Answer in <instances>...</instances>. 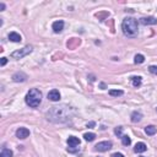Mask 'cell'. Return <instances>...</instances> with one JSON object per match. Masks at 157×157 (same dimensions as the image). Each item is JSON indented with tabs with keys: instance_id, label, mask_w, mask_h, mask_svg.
I'll use <instances>...</instances> for the list:
<instances>
[{
	"instance_id": "cell-1",
	"label": "cell",
	"mask_w": 157,
	"mask_h": 157,
	"mask_svg": "<svg viewBox=\"0 0 157 157\" xmlns=\"http://www.w3.org/2000/svg\"><path fill=\"white\" fill-rule=\"evenodd\" d=\"M72 116H74V109L66 104L52 107L47 112V119L53 123H67L72 119Z\"/></svg>"
},
{
	"instance_id": "cell-2",
	"label": "cell",
	"mask_w": 157,
	"mask_h": 157,
	"mask_svg": "<svg viewBox=\"0 0 157 157\" xmlns=\"http://www.w3.org/2000/svg\"><path fill=\"white\" fill-rule=\"evenodd\" d=\"M123 33L128 37H135L138 34V21L134 17H127L122 23Z\"/></svg>"
},
{
	"instance_id": "cell-3",
	"label": "cell",
	"mask_w": 157,
	"mask_h": 157,
	"mask_svg": "<svg viewBox=\"0 0 157 157\" xmlns=\"http://www.w3.org/2000/svg\"><path fill=\"white\" fill-rule=\"evenodd\" d=\"M26 103L28 104L30 107L32 108H37L41 102H42V93L37 88H31V90L27 92V95L25 97Z\"/></svg>"
},
{
	"instance_id": "cell-4",
	"label": "cell",
	"mask_w": 157,
	"mask_h": 157,
	"mask_svg": "<svg viewBox=\"0 0 157 157\" xmlns=\"http://www.w3.org/2000/svg\"><path fill=\"white\" fill-rule=\"evenodd\" d=\"M32 50H33V47L32 45H26L23 47V48H21V49H17V50H15L14 53H11V56L14 59H22L23 56L26 55H28L32 53Z\"/></svg>"
},
{
	"instance_id": "cell-5",
	"label": "cell",
	"mask_w": 157,
	"mask_h": 157,
	"mask_svg": "<svg viewBox=\"0 0 157 157\" xmlns=\"http://www.w3.org/2000/svg\"><path fill=\"white\" fill-rule=\"evenodd\" d=\"M112 143L111 141H101V143H98L95 147L97 151H99V152H106V151L111 150L112 149Z\"/></svg>"
},
{
	"instance_id": "cell-6",
	"label": "cell",
	"mask_w": 157,
	"mask_h": 157,
	"mask_svg": "<svg viewBox=\"0 0 157 157\" xmlns=\"http://www.w3.org/2000/svg\"><path fill=\"white\" fill-rule=\"evenodd\" d=\"M30 136V130L27 128H19L16 130V138L19 139H26Z\"/></svg>"
},
{
	"instance_id": "cell-7",
	"label": "cell",
	"mask_w": 157,
	"mask_h": 157,
	"mask_svg": "<svg viewBox=\"0 0 157 157\" xmlns=\"http://www.w3.org/2000/svg\"><path fill=\"white\" fill-rule=\"evenodd\" d=\"M48 99H49V101H52V102H58L59 99H60V93H59V91H58V90H52V91H49V93H48Z\"/></svg>"
},
{
	"instance_id": "cell-8",
	"label": "cell",
	"mask_w": 157,
	"mask_h": 157,
	"mask_svg": "<svg viewBox=\"0 0 157 157\" xmlns=\"http://www.w3.org/2000/svg\"><path fill=\"white\" fill-rule=\"evenodd\" d=\"M52 28H53V31L55 33H60L63 28H64V22H63L61 20L59 21H55V22H53V26H52Z\"/></svg>"
},
{
	"instance_id": "cell-9",
	"label": "cell",
	"mask_w": 157,
	"mask_h": 157,
	"mask_svg": "<svg viewBox=\"0 0 157 157\" xmlns=\"http://www.w3.org/2000/svg\"><path fill=\"white\" fill-rule=\"evenodd\" d=\"M26 78H27V75L23 74V72H16V74L12 75V80L15 82H23L26 81Z\"/></svg>"
},
{
	"instance_id": "cell-10",
	"label": "cell",
	"mask_w": 157,
	"mask_h": 157,
	"mask_svg": "<svg viewBox=\"0 0 157 157\" xmlns=\"http://www.w3.org/2000/svg\"><path fill=\"white\" fill-rule=\"evenodd\" d=\"M146 150H147V146H146V144H144V143H138L134 147V151L136 154H143Z\"/></svg>"
},
{
	"instance_id": "cell-11",
	"label": "cell",
	"mask_w": 157,
	"mask_h": 157,
	"mask_svg": "<svg viewBox=\"0 0 157 157\" xmlns=\"http://www.w3.org/2000/svg\"><path fill=\"white\" fill-rule=\"evenodd\" d=\"M140 22L143 25H156L157 23V19L150 16V17H143L140 19Z\"/></svg>"
},
{
	"instance_id": "cell-12",
	"label": "cell",
	"mask_w": 157,
	"mask_h": 157,
	"mask_svg": "<svg viewBox=\"0 0 157 157\" xmlns=\"http://www.w3.org/2000/svg\"><path fill=\"white\" fill-rule=\"evenodd\" d=\"M132 122L133 123H139L141 119H143V113L141 112H138V111H135V112H133L132 113Z\"/></svg>"
},
{
	"instance_id": "cell-13",
	"label": "cell",
	"mask_w": 157,
	"mask_h": 157,
	"mask_svg": "<svg viewBox=\"0 0 157 157\" xmlns=\"http://www.w3.org/2000/svg\"><path fill=\"white\" fill-rule=\"evenodd\" d=\"M66 141H67V145L69 146H78L80 145V139L76 136H69Z\"/></svg>"
},
{
	"instance_id": "cell-14",
	"label": "cell",
	"mask_w": 157,
	"mask_h": 157,
	"mask_svg": "<svg viewBox=\"0 0 157 157\" xmlns=\"http://www.w3.org/2000/svg\"><path fill=\"white\" fill-rule=\"evenodd\" d=\"M9 39L11 41V42H16V43H17V42L22 41L21 36H20L17 32H11V33H10V34H9Z\"/></svg>"
},
{
	"instance_id": "cell-15",
	"label": "cell",
	"mask_w": 157,
	"mask_h": 157,
	"mask_svg": "<svg viewBox=\"0 0 157 157\" xmlns=\"http://www.w3.org/2000/svg\"><path fill=\"white\" fill-rule=\"evenodd\" d=\"M157 132V128L155 127V125H149V127L145 128V133L146 135H150V136H152V135H155Z\"/></svg>"
},
{
	"instance_id": "cell-16",
	"label": "cell",
	"mask_w": 157,
	"mask_h": 157,
	"mask_svg": "<svg viewBox=\"0 0 157 157\" xmlns=\"http://www.w3.org/2000/svg\"><path fill=\"white\" fill-rule=\"evenodd\" d=\"M141 76H133L132 77V82H133V86H135V87H139L140 85H141Z\"/></svg>"
},
{
	"instance_id": "cell-17",
	"label": "cell",
	"mask_w": 157,
	"mask_h": 157,
	"mask_svg": "<svg viewBox=\"0 0 157 157\" xmlns=\"http://www.w3.org/2000/svg\"><path fill=\"white\" fill-rule=\"evenodd\" d=\"M145 61V56L143 54H136L134 58V63L135 64H143V63Z\"/></svg>"
},
{
	"instance_id": "cell-18",
	"label": "cell",
	"mask_w": 157,
	"mask_h": 157,
	"mask_svg": "<svg viewBox=\"0 0 157 157\" xmlns=\"http://www.w3.org/2000/svg\"><path fill=\"white\" fill-rule=\"evenodd\" d=\"M12 151L9 149H3L1 154H0V157H12Z\"/></svg>"
},
{
	"instance_id": "cell-19",
	"label": "cell",
	"mask_w": 157,
	"mask_h": 157,
	"mask_svg": "<svg viewBox=\"0 0 157 157\" xmlns=\"http://www.w3.org/2000/svg\"><path fill=\"white\" fill-rule=\"evenodd\" d=\"M83 138H85L86 141H93L96 139V134L95 133H86L83 135Z\"/></svg>"
},
{
	"instance_id": "cell-20",
	"label": "cell",
	"mask_w": 157,
	"mask_h": 157,
	"mask_svg": "<svg viewBox=\"0 0 157 157\" xmlns=\"http://www.w3.org/2000/svg\"><path fill=\"white\" fill-rule=\"evenodd\" d=\"M122 144L124 146H129L130 144H132V139H130L128 135H123L122 136Z\"/></svg>"
},
{
	"instance_id": "cell-21",
	"label": "cell",
	"mask_w": 157,
	"mask_h": 157,
	"mask_svg": "<svg viewBox=\"0 0 157 157\" xmlns=\"http://www.w3.org/2000/svg\"><path fill=\"white\" fill-rule=\"evenodd\" d=\"M123 91L122 90H111L109 91V95L113 96V97H118V96H122L123 95Z\"/></svg>"
},
{
	"instance_id": "cell-22",
	"label": "cell",
	"mask_w": 157,
	"mask_h": 157,
	"mask_svg": "<svg viewBox=\"0 0 157 157\" xmlns=\"http://www.w3.org/2000/svg\"><path fill=\"white\" fill-rule=\"evenodd\" d=\"M122 132H123V128H122V127H117L116 129H114V134H116L117 136H123Z\"/></svg>"
},
{
	"instance_id": "cell-23",
	"label": "cell",
	"mask_w": 157,
	"mask_h": 157,
	"mask_svg": "<svg viewBox=\"0 0 157 157\" xmlns=\"http://www.w3.org/2000/svg\"><path fill=\"white\" fill-rule=\"evenodd\" d=\"M67 152L76 154V152H78V147H76V146H70V147H67Z\"/></svg>"
},
{
	"instance_id": "cell-24",
	"label": "cell",
	"mask_w": 157,
	"mask_h": 157,
	"mask_svg": "<svg viewBox=\"0 0 157 157\" xmlns=\"http://www.w3.org/2000/svg\"><path fill=\"white\" fill-rule=\"evenodd\" d=\"M149 71L151 72V74L157 75V65H151V66L149 67Z\"/></svg>"
},
{
	"instance_id": "cell-25",
	"label": "cell",
	"mask_w": 157,
	"mask_h": 157,
	"mask_svg": "<svg viewBox=\"0 0 157 157\" xmlns=\"http://www.w3.org/2000/svg\"><path fill=\"white\" fill-rule=\"evenodd\" d=\"M6 63H8V59L4 56V58H1V61H0V65L4 66V65H6Z\"/></svg>"
},
{
	"instance_id": "cell-26",
	"label": "cell",
	"mask_w": 157,
	"mask_h": 157,
	"mask_svg": "<svg viewBox=\"0 0 157 157\" xmlns=\"http://www.w3.org/2000/svg\"><path fill=\"white\" fill-rule=\"evenodd\" d=\"M112 157H124L123 154H120V152H116V154H113Z\"/></svg>"
},
{
	"instance_id": "cell-27",
	"label": "cell",
	"mask_w": 157,
	"mask_h": 157,
	"mask_svg": "<svg viewBox=\"0 0 157 157\" xmlns=\"http://www.w3.org/2000/svg\"><path fill=\"white\" fill-rule=\"evenodd\" d=\"M95 125H96L95 122H90V123H87V128H93Z\"/></svg>"
},
{
	"instance_id": "cell-28",
	"label": "cell",
	"mask_w": 157,
	"mask_h": 157,
	"mask_svg": "<svg viewBox=\"0 0 157 157\" xmlns=\"http://www.w3.org/2000/svg\"><path fill=\"white\" fill-rule=\"evenodd\" d=\"M4 10H5V4L1 3V4H0V11H4Z\"/></svg>"
},
{
	"instance_id": "cell-29",
	"label": "cell",
	"mask_w": 157,
	"mask_h": 157,
	"mask_svg": "<svg viewBox=\"0 0 157 157\" xmlns=\"http://www.w3.org/2000/svg\"><path fill=\"white\" fill-rule=\"evenodd\" d=\"M156 112H157V108H156Z\"/></svg>"
},
{
	"instance_id": "cell-30",
	"label": "cell",
	"mask_w": 157,
	"mask_h": 157,
	"mask_svg": "<svg viewBox=\"0 0 157 157\" xmlns=\"http://www.w3.org/2000/svg\"><path fill=\"white\" fill-rule=\"evenodd\" d=\"M141 157H144V156H141Z\"/></svg>"
}]
</instances>
